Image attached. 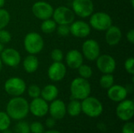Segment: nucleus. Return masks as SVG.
<instances>
[{
  "label": "nucleus",
  "mask_w": 134,
  "mask_h": 133,
  "mask_svg": "<svg viewBox=\"0 0 134 133\" xmlns=\"http://www.w3.org/2000/svg\"><path fill=\"white\" fill-rule=\"evenodd\" d=\"M97 60V67L103 74H112L116 68L115 60L110 55H100Z\"/></svg>",
  "instance_id": "ddd939ff"
},
{
  "label": "nucleus",
  "mask_w": 134,
  "mask_h": 133,
  "mask_svg": "<svg viewBox=\"0 0 134 133\" xmlns=\"http://www.w3.org/2000/svg\"><path fill=\"white\" fill-rule=\"evenodd\" d=\"M59 94L57 87L54 85H47L42 89H41V96L46 102H52L56 100Z\"/></svg>",
  "instance_id": "412c9836"
},
{
  "label": "nucleus",
  "mask_w": 134,
  "mask_h": 133,
  "mask_svg": "<svg viewBox=\"0 0 134 133\" xmlns=\"http://www.w3.org/2000/svg\"><path fill=\"white\" fill-rule=\"evenodd\" d=\"M65 60L70 68L78 69L83 63V55L77 49H71L66 54Z\"/></svg>",
  "instance_id": "6ab92c4d"
},
{
  "label": "nucleus",
  "mask_w": 134,
  "mask_h": 133,
  "mask_svg": "<svg viewBox=\"0 0 134 133\" xmlns=\"http://www.w3.org/2000/svg\"><path fill=\"white\" fill-rule=\"evenodd\" d=\"M4 49H5L4 48V44H2V42H0V53L3 51Z\"/></svg>",
  "instance_id": "a19ab883"
},
{
  "label": "nucleus",
  "mask_w": 134,
  "mask_h": 133,
  "mask_svg": "<svg viewBox=\"0 0 134 133\" xmlns=\"http://www.w3.org/2000/svg\"><path fill=\"white\" fill-rule=\"evenodd\" d=\"M57 23L52 20L51 18L42 20V23L41 24V30L45 34H51L54 31H56L57 28Z\"/></svg>",
  "instance_id": "b1692460"
},
{
  "label": "nucleus",
  "mask_w": 134,
  "mask_h": 133,
  "mask_svg": "<svg viewBox=\"0 0 134 133\" xmlns=\"http://www.w3.org/2000/svg\"><path fill=\"white\" fill-rule=\"evenodd\" d=\"M70 91L73 99L82 100L90 95L91 85L87 79L76 78L71 83Z\"/></svg>",
  "instance_id": "f03ea898"
},
{
  "label": "nucleus",
  "mask_w": 134,
  "mask_h": 133,
  "mask_svg": "<svg viewBox=\"0 0 134 133\" xmlns=\"http://www.w3.org/2000/svg\"><path fill=\"white\" fill-rule=\"evenodd\" d=\"M43 133H60L59 131H57V130H48L46 132H44Z\"/></svg>",
  "instance_id": "58836bf2"
},
{
  "label": "nucleus",
  "mask_w": 134,
  "mask_h": 133,
  "mask_svg": "<svg viewBox=\"0 0 134 133\" xmlns=\"http://www.w3.org/2000/svg\"><path fill=\"white\" fill-rule=\"evenodd\" d=\"M91 32V27L89 24L82 20L73 21L70 24V34L76 38H86Z\"/></svg>",
  "instance_id": "2eb2a0df"
},
{
  "label": "nucleus",
  "mask_w": 134,
  "mask_h": 133,
  "mask_svg": "<svg viewBox=\"0 0 134 133\" xmlns=\"http://www.w3.org/2000/svg\"><path fill=\"white\" fill-rule=\"evenodd\" d=\"M10 118L6 114V112L0 111V131L2 132L5 129H8L10 125Z\"/></svg>",
  "instance_id": "cd10ccee"
},
{
  "label": "nucleus",
  "mask_w": 134,
  "mask_h": 133,
  "mask_svg": "<svg viewBox=\"0 0 134 133\" xmlns=\"http://www.w3.org/2000/svg\"><path fill=\"white\" fill-rule=\"evenodd\" d=\"M57 26V32L60 36H68L70 34V24H58Z\"/></svg>",
  "instance_id": "7c9ffc66"
},
{
  "label": "nucleus",
  "mask_w": 134,
  "mask_h": 133,
  "mask_svg": "<svg viewBox=\"0 0 134 133\" xmlns=\"http://www.w3.org/2000/svg\"><path fill=\"white\" fill-rule=\"evenodd\" d=\"M124 67L126 71L130 74H134V59L133 57H129L128 59L126 60L124 63Z\"/></svg>",
  "instance_id": "f704fd0d"
},
{
  "label": "nucleus",
  "mask_w": 134,
  "mask_h": 133,
  "mask_svg": "<svg viewBox=\"0 0 134 133\" xmlns=\"http://www.w3.org/2000/svg\"><path fill=\"white\" fill-rule=\"evenodd\" d=\"M118 118L124 122H128L133 118L134 114V103L131 100H124L119 102L116 107Z\"/></svg>",
  "instance_id": "9b49d317"
},
{
  "label": "nucleus",
  "mask_w": 134,
  "mask_h": 133,
  "mask_svg": "<svg viewBox=\"0 0 134 133\" xmlns=\"http://www.w3.org/2000/svg\"><path fill=\"white\" fill-rule=\"evenodd\" d=\"M10 21V14L9 13L3 9L0 8V30L4 29Z\"/></svg>",
  "instance_id": "bb28decb"
},
{
  "label": "nucleus",
  "mask_w": 134,
  "mask_h": 133,
  "mask_svg": "<svg viewBox=\"0 0 134 133\" xmlns=\"http://www.w3.org/2000/svg\"><path fill=\"white\" fill-rule=\"evenodd\" d=\"M105 31V40L108 45L110 46H115L120 42L122 34L121 29L118 26L111 25Z\"/></svg>",
  "instance_id": "aec40b11"
},
{
  "label": "nucleus",
  "mask_w": 134,
  "mask_h": 133,
  "mask_svg": "<svg viewBox=\"0 0 134 133\" xmlns=\"http://www.w3.org/2000/svg\"><path fill=\"white\" fill-rule=\"evenodd\" d=\"M27 93H28L29 96L33 99L40 97L41 89L37 85H31L27 89Z\"/></svg>",
  "instance_id": "c756f323"
},
{
  "label": "nucleus",
  "mask_w": 134,
  "mask_h": 133,
  "mask_svg": "<svg viewBox=\"0 0 134 133\" xmlns=\"http://www.w3.org/2000/svg\"><path fill=\"white\" fill-rule=\"evenodd\" d=\"M67 1H72V0H67Z\"/></svg>",
  "instance_id": "a18cd8bd"
},
{
  "label": "nucleus",
  "mask_w": 134,
  "mask_h": 133,
  "mask_svg": "<svg viewBox=\"0 0 134 133\" xmlns=\"http://www.w3.org/2000/svg\"><path fill=\"white\" fill-rule=\"evenodd\" d=\"M128 95V90L124 86L120 85H113L108 89V96L114 102H121L126 100Z\"/></svg>",
  "instance_id": "a211bd4d"
},
{
  "label": "nucleus",
  "mask_w": 134,
  "mask_h": 133,
  "mask_svg": "<svg viewBox=\"0 0 134 133\" xmlns=\"http://www.w3.org/2000/svg\"><path fill=\"white\" fill-rule=\"evenodd\" d=\"M126 38L128 40V42H130L131 44L134 43V30L131 29L130 30L127 34H126Z\"/></svg>",
  "instance_id": "4c0bfd02"
},
{
  "label": "nucleus",
  "mask_w": 134,
  "mask_h": 133,
  "mask_svg": "<svg viewBox=\"0 0 134 133\" xmlns=\"http://www.w3.org/2000/svg\"><path fill=\"white\" fill-rule=\"evenodd\" d=\"M51 58L54 62H61L64 59V53L60 49H54L51 52Z\"/></svg>",
  "instance_id": "2f4dec72"
},
{
  "label": "nucleus",
  "mask_w": 134,
  "mask_h": 133,
  "mask_svg": "<svg viewBox=\"0 0 134 133\" xmlns=\"http://www.w3.org/2000/svg\"><path fill=\"white\" fill-rule=\"evenodd\" d=\"M94 10L92 0H72V11L75 15L82 18L89 17Z\"/></svg>",
  "instance_id": "0eeeda50"
},
{
  "label": "nucleus",
  "mask_w": 134,
  "mask_h": 133,
  "mask_svg": "<svg viewBox=\"0 0 134 133\" xmlns=\"http://www.w3.org/2000/svg\"><path fill=\"white\" fill-rule=\"evenodd\" d=\"M25 82L18 77H12L7 79L4 84V89L7 94L15 96H20L26 90Z\"/></svg>",
  "instance_id": "423d86ee"
},
{
  "label": "nucleus",
  "mask_w": 134,
  "mask_h": 133,
  "mask_svg": "<svg viewBox=\"0 0 134 133\" xmlns=\"http://www.w3.org/2000/svg\"><path fill=\"white\" fill-rule=\"evenodd\" d=\"M130 2H131V5H132V6H134V0H130Z\"/></svg>",
  "instance_id": "c03bdc74"
},
{
  "label": "nucleus",
  "mask_w": 134,
  "mask_h": 133,
  "mask_svg": "<svg viewBox=\"0 0 134 133\" xmlns=\"http://www.w3.org/2000/svg\"><path fill=\"white\" fill-rule=\"evenodd\" d=\"M30 131L31 133H43L44 126L39 122H34L30 125Z\"/></svg>",
  "instance_id": "473e14b6"
},
{
  "label": "nucleus",
  "mask_w": 134,
  "mask_h": 133,
  "mask_svg": "<svg viewBox=\"0 0 134 133\" xmlns=\"http://www.w3.org/2000/svg\"><path fill=\"white\" fill-rule=\"evenodd\" d=\"M53 7L48 2L39 1L33 4L31 11L34 16L42 20H45L52 17L53 13Z\"/></svg>",
  "instance_id": "1a4fd4ad"
},
{
  "label": "nucleus",
  "mask_w": 134,
  "mask_h": 133,
  "mask_svg": "<svg viewBox=\"0 0 134 133\" xmlns=\"http://www.w3.org/2000/svg\"><path fill=\"white\" fill-rule=\"evenodd\" d=\"M38 59L32 54L27 56L23 60V67L27 73L31 74L35 72L38 68Z\"/></svg>",
  "instance_id": "4be33fe9"
},
{
  "label": "nucleus",
  "mask_w": 134,
  "mask_h": 133,
  "mask_svg": "<svg viewBox=\"0 0 134 133\" xmlns=\"http://www.w3.org/2000/svg\"><path fill=\"white\" fill-rule=\"evenodd\" d=\"M82 51L83 57L90 61L96 60L100 53V45L96 40L87 39L82 45Z\"/></svg>",
  "instance_id": "9d476101"
},
{
  "label": "nucleus",
  "mask_w": 134,
  "mask_h": 133,
  "mask_svg": "<svg viewBox=\"0 0 134 133\" xmlns=\"http://www.w3.org/2000/svg\"><path fill=\"white\" fill-rule=\"evenodd\" d=\"M79 74L81 78L88 79L92 77L93 75V69L90 66L86 65V64H82L79 68H78Z\"/></svg>",
  "instance_id": "a878e982"
},
{
  "label": "nucleus",
  "mask_w": 134,
  "mask_h": 133,
  "mask_svg": "<svg viewBox=\"0 0 134 133\" xmlns=\"http://www.w3.org/2000/svg\"><path fill=\"white\" fill-rule=\"evenodd\" d=\"M29 113V103L21 96L12 98L6 105V114L13 120L20 121L25 118Z\"/></svg>",
  "instance_id": "f257e3e1"
},
{
  "label": "nucleus",
  "mask_w": 134,
  "mask_h": 133,
  "mask_svg": "<svg viewBox=\"0 0 134 133\" xmlns=\"http://www.w3.org/2000/svg\"><path fill=\"white\" fill-rule=\"evenodd\" d=\"M52 16L57 24H71L75 20V13L72 9L64 5L55 9Z\"/></svg>",
  "instance_id": "6e6552de"
},
{
  "label": "nucleus",
  "mask_w": 134,
  "mask_h": 133,
  "mask_svg": "<svg viewBox=\"0 0 134 133\" xmlns=\"http://www.w3.org/2000/svg\"><path fill=\"white\" fill-rule=\"evenodd\" d=\"M67 68L62 62H53L48 69V77L53 82H60L66 75Z\"/></svg>",
  "instance_id": "dca6fc26"
},
{
  "label": "nucleus",
  "mask_w": 134,
  "mask_h": 133,
  "mask_svg": "<svg viewBox=\"0 0 134 133\" xmlns=\"http://www.w3.org/2000/svg\"><path fill=\"white\" fill-rule=\"evenodd\" d=\"M2 60L0 58V72L2 71Z\"/></svg>",
  "instance_id": "37998d69"
},
{
  "label": "nucleus",
  "mask_w": 134,
  "mask_h": 133,
  "mask_svg": "<svg viewBox=\"0 0 134 133\" xmlns=\"http://www.w3.org/2000/svg\"><path fill=\"white\" fill-rule=\"evenodd\" d=\"M67 112L71 117H76L80 114L82 112V106L81 102L79 100L73 99L70 101L68 107H66Z\"/></svg>",
  "instance_id": "5701e85b"
},
{
  "label": "nucleus",
  "mask_w": 134,
  "mask_h": 133,
  "mask_svg": "<svg viewBox=\"0 0 134 133\" xmlns=\"http://www.w3.org/2000/svg\"><path fill=\"white\" fill-rule=\"evenodd\" d=\"M14 133H31L30 125L26 122H19L14 126Z\"/></svg>",
  "instance_id": "c85d7f7f"
},
{
  "label": "nucleus",
  "mask_w": 134,
  "mask_h": 133,
  "mask_svg": "<svg viewBox=\"0 0 134 133\" xmlns=\"http://www.w3.org/2000/svg\"><path fill=\"white\" fill-rule=\"evenodd\" d=\"M5 0H0V8H2L5 5Z\"/></svg>",
  "instance_id": "ea45409f"
},
{
  "label": "nucleus",
  "mask_w": 134,
  "mask_h": 133,
  "mask_svg": "<svg viewBox=\"0 0 134 133\" xmlns=\"http://www.w3.org/2000/svg\"><path fill=\"white\" fill-rule=\"evenodd\" d=\"M2 133H12V132L9 131V130H8V129H5V130L2 131Z\"/></svg>",
  "instance_id": "79ce46f5"
},
{
  "label": "nucleus",
  "mask_w": 134,
  "mask_h": 133,
  "mask_svg": "<svg viewBox=\"0 0 134 133\" xmlns=\"http://www.w3.org/2000/svg\"><path fill=\"white\" fill-rule=\"evenodd\" d=\"M122 133H134V125L131 122H127L122 127Z\"/></svg>",
  "instance_id": "c9c22d12"
},
{
  "label": "nucleus",
  "mask_w": 134,
  "mask_h": 133,
  "mask_svg": "<svg viewBox=\"0 0 134 133\" xmlns=\"http://www.w3.org/2000/svg\"><path fill=\"white\" fill-rule=\"evenodd\" d=\"M112 25V19L109 14L104 12L93 13L90 16V26L97 31H106Z\"/></svg>",
  "instance_id": "39448f33"
},
{
  "label": "nucleus",
  "mask_w": 134,
  "mask_h": 133,
  "mask_svg": "<svg viewBox=\"0 0 134 133\" xmlns=\"http://www.w3.org/2000/svg\"><path fill=\"white\" fill-rule=\"evenodd\" d=\"M115 78L112 74H104L100 78V85L103 89H109L114 85Z\"/></svg>",
  "instance_id": "393cba45"
},
{
  "label": "nucleus",
  "mask_w": 134,
  "mask_h": 133,
  "mask_svg": "<svg viewBox=\"0 0 134 133\" xmlns=\"http://www.w3.org/2000/svg\"><path fill=\"white\" fill-rule=\"evenodd\" d=\"M49 112L50 116L54 119H63L67 114V109L64 102L61 100L57 99L53 100L50 105L49 106Z\"/></svg>",
  "instance_id": "f3484780"
},
{
  "label": "nucleus",
  "mask_w": 134,
  "mask_h": 133,
  "mask_svg": "<svg viewBox=\"0 0 134 133\" xmlns=\"http://www.w3.org/2000/svg\"><path fill=\"white\" fill-rule=\"evenodd\" d=\"M24 46L25 50L32 55L39 53L44 48V40L37 32H29L24 39Z\"/></svg>",
  "instance_id": "7ed1b4c3"
},
{
  "label": "nucleus",
  "mask_w": 134,
  "mask_h": 133,
  "mask_svg": "<svg viewBox=\"0 0 134 133\" xmlns=\"http://www.w3.org/2000/svg\"><path fill=\"white\" fill-rule=\"evenodd\" d=\"M29 111L35 117H44L49 112V105L42 98H35L29 103Z\"/></svg>",
  "instance_id": "4468645a"
},
{
  "label": "nucleus",
  "mask_w": 134,
  "mask_h": 133,
  "mask_svg": "<svg viewBox=\"0 0 134 133\" xmlns=\"http://www.w3.org/2000/svg\"><path fill=\"white\" fill-rule=\"evenodd\" d=\"M0 58L2 63L10 67H17L21 60V56L20 53L13 48L4 49L3 51L0 53Z\"/></svg>",
  "instance_id": "f8f14e48"
},
{
  "label": "nucleus",
  "mask_w": 134,
  "mask_h": 133,
  "mask_svg": "<svg viewBox=\"0 0 134 133\" xmlns=\"http://www.w3.org/2000/svg\"><path fill=\"white\" fill-rule=\"evenodd\" d=\"M56 125V119H54L53 118H49L46 119V125L49 128V129H52Z\"/></svg>",
  "instance_id": "e433bc0d"
},
{
  "label": "nucleus",
  "mask_w": 134,
  "mask_h": 133,
  "mask_svg": "<svg viewBox=\"0 0 134 133\" xmlns=\"http://www.w3.org/2000/svg\"><path fill=\"white\" fill-rule=\"evenodd\" d=\"M81 106L82 111L86 115L90 118L99 117L102 114L104 110L101 102L98 99L90 96L82 100Z\"/></svg>",
  "instance_id": "20e7f679"
},
{
  "label": "nucleus",
  "mask_w": 134,
  "mask_h": 133,
  "mask_svg": "<svg viewBox=\"0 0 134 133\" xmlns=\"http://www.w3.org/2000/svg\"><path fill=\"white\" fill-rule=\"evenodd\" d=\"M12 39V35L9 33V31L5 30V29H1L0 30V42L2 44H6L9 43Z\"/></svg>",
  "instance_id": "72a5a7b5"
}]
</instances>
